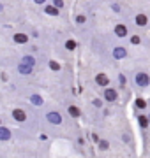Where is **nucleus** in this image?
<instances>
[{"label": "nucleus", "mask_w": 150, "mask_h": 158, "mask_svg": "<svg viewBox=\"0 0 150 158\" xmlns=\"http://www.w3.org/2000/svg\"><path fill=\"white\" fill-rule=\"evenodd\" d=\"M136 107L138 109H147V100H143V98H136Z\"/></svg>", "instance_id": "19"}, {"label": "nucleus", "mask_w": 150, "mask_h": 158, "mask_svg": "<svg viewBox=\"0 0 150 158\" xmlns=\"http://www.w3.org/2000/svg\"><path fill=\"white\" fill-rule=\"evenodd\" d=\"M35 4H37V6H42V4H46V0H34Z\"/></svg>", "instance_id": "26"}, {"label": "nucleus", "mask_w": 150, "mask_h": 158, "mask_svg": "<svg viewBox=\"0 0 150 158\" xmlns=\"http://www.w3.org/2000/svg\"><path fill=\"white\" fill-rule=\"evenodd\" d=\"M29 100L32 102L34 106H42V104H44V100H42V97H41V95H30Z\"/></svg>", "instance_id": "15"}, {"label": "nucleus", "mask_w": 150, "mask_h": 158, "mask_svg": "<svg viewBox=\"0 0 150 158\" xmlns=\"http://www.w3.org/2000/svg\"><path fill=\"white\" fill-rule=\"evenodd\" d=\"M12 39H14V42H16V44L23 46V44H27V42H29V35L23 34V32H16V34L12 35Z\"/></svg>", "instance_id": "7"}, {"label": "nucleus", "mask_w": 150, "mask_h": 158, "mask_svg": "<svg viewBox=\"0 0 150 158\" xmlns=\"http://www.w3.org/2000/svg\"><path fill=\"white\" fill-rule=\"evenodd\" d=\"M65 49L67 51H74L76 49V40H73V39L65 40Z\"/></svg>", "instance_id": "17"}, {"label": "nucleus", "mask_w": 150, "mask_h": 158, "mask_svg": "<svg viewBox=\"0 0 150 158\" xmlns=\"http://www.w3.org/2000/svg\"><path fill=\"white\" fill-rule=\"evenodd\" d=\"M111 9L115 12H120V6H118V4H111Z\"/></svg>", "instance_id": "25"}, {"label": "nucleus", "mask_w": 150, "mask_h": 158, "mask_svg": "<svg viewBox=\"0 0 150 158\" xmlns=\"http://www.w3.org/2000/svg\"><path fill=\"white\" fill-rule=\"evenodd\" d=\"M12 116H14L16 121H25V119H27V114H25V111H21V109H14V111H12Z\"/></svg>", "instance_id": "11"}, {"label": "nucleus", "mask_w": 150, "mask_h": 158, "mask_svg": "<svg viewBox=\"0 0 150 158\" xmlns=\"http://www.w3.org/2000/svg\"><path fill=\"white\" fill-rule=\"evenodd\" d=\"M50 69H51L53 72H58L60 70V63L55 62V60H50Z\"/></svg>", "instance_id": "20"}, {"label": "nucleus", "mask_w": 150, "mask_h": 158, "mask_svg": "<svg viewBox=\"0 0 150 158\" xmlns=\"http://www.w3.org/2000/svg\"><path fill=\"white\" fill-rule=\"evenodd\" d=\"M113 58L115 60H124V58H127V49L124 46H115L113 48Z\"/></svg>", "instance_id": "3"}, {"label": "nucleus", "mask_w": 150, "mask_h": 158, "mask_svg": "<svg viewBox=\"0 0 150 158\" xmlns=\"http://www.w3.org/2000/svg\"><path fill=\"white\" fill-rule=\"evenodd\" d=\"M2 11H4V6H2V4H0V12H2Z\"/></svg>", "instance_id": "27"}, {"label": "nucleus", "mask_w": 150, "mask_h": 158, "mask_svg": "<svg viewBox=\"0 0 150 158\" xmlns=\"http://www.w3.org/2000/svg\"><path fill=\"white\" fill-rule=\"evenodd\" d=\"M76 23H78V25H85V23H87V16H85V14H78V16H76Z\"/></svg>", "instance_id": "21"}, {"label": "nucleus", "mask_w": 150, "mask_h": 158, "mask_svg": "<svg viewBox=\"0 0 150 158\" xmlns=\"http://www.w3.org/2000/svg\"><path fill=\"white\" fill-rule=\"evenodd\" d=\"M104 98H106V102H115L118 98V93L115 88H104Z\"/></svg>", "instance_id": "6"}, {"label": "nucleus", "mask_w": 150, "mask_h": 158, "mask_svg": "<svg viewBox=\"0 0 150 158\" xmlns=\"http://www.w3.org/2000/svg\"><path fill=\"white\" fill-rule=\"evenodd\" d=\"M67 113H69L73 118H80V109L76 107V106H69V107H67Z\"/></svg>", "instance_id": "16"}, {"label": "nucleus", "mask_w": 150, "mask_h": 158, "mask_svg": "<svg viewBox=\"0 0 150 158\" xmlns=\"http://www.w3.org/2000/svg\"><path fill=\"white\" fill-rule=\"evenodd\" d=\"M9 139H11V130L0 127V141H9Z\"/></svg>", "instance_id": "12"}, {"label": "nucleus", "mask_w": 150, "mask_h": 158, "mask_svg": "<svg viewBox=\"0 0 150 158\" xmlns=\"http://www.w3.org/2000/svg\"><path fill=\"white\" fill-rule=\"evenodd\" d=\"M95 83H97L99 86H104V88H106V86L110 85V79H108L106 74H97V76H95Z\"/></svg>", "instance_id": "9"}, {"label": "nucleus", "mask_w": 150, "mask_h": 158, "mask_svg": "<svg viewBox=\"0 0 150 158\" xmlns=\"http://www.w3.org/2000/svg\"><path fill=\"white\" fill-rule=\"evenodd\" d=\"M113 32H115V35H117V37H120V39H124V37H127V35H129V28H127L124 23H118V25H115Z\"/></svg>", "instance_id": "2"}, {"label": "nucleus", "mask_w": 150, "mask_h": 158, "mask_svg": "<svg viewBox=\"0 0 150 158\" xmlns=\"http://www.w3.org/2000/svg\"><path fill=\"white\" fill-rule=\"evenodd\" d=\"M129 42H131L133 46H139V44H141V37H139V35H131Z\"/></svg>", "instance_id": "18"}, {"label": "nucleus", "mask_w": 150, "mask_h": 158, "mask_svg": "<svg viewBox=\"0 0 150 158\" xmlns=\"http://www.w3.org/2000/svg\"><path fill=\"white\" fill-rule=\"evenodd\" d=\"M46 118H48V121L53 123V125H60V123H62V114L58 113V111H51V113H48Z\"/></svg>", "instance_id": "5"}, {"label": "nucleus", "mask_w": 150, "mask_h": 158, "mask_svg": "<svg viewBox=\"0 0 150 158\" xmlns=\"http://www.w3.org/2000/svg\"><path fill=\"white\" fill-rule=\"evenodd\" d=\"M92 104L95 106V107H103V100H101V98H94Z\"/></svg>", "instance_id": "24"}, {"label": "nucleus", "mask_w": 150, "mask_h": 158, "mask_svg": "<svg viewBox=\"0 0 150 158\" xmlns=\"http://www.w3.org/2000/svg\"><path fill=\"white\" fill-rule=\"evenodd\" d=\"M108 148H110L108 141H99V149H108Z\"/></svg>", "instance_id": "22"}, {"label": "nucleus", "mask_w": 150, "mask_h": 158, "mask_svg": "<svg viewBox=\"0 0 150 158\" xmlns=\"http://www.w3.org/2000/svg\"><path fill=\"white\" fill-rule=\"evenodd\" d=\"M53 6L57 7V9H62L64 7V0H53Z\"/></svg>", "instance_id": "23"}, {"label": "nucleus", "mask_w": 150, "mask_h": 158, "mask_svg": "<svg viewBox=\"0 0 150 158\" xmlns=\"http://www.w3.org/2000/svg\"><path fill=\"white\" fill-rule=\"evenodd\" d=\"M138 123H139V127H141V128H147V127H148V116H145V114H139L138 116Z\"/></svg>", "instance_id": "14"}, {"label": "nucleus", "mask_w": 150, "mask_h": 158, "mask_svg": "<svg viewBox=\"0 0 150 158\" xmlns=\"http://www.w3.org/2000/svg\"><path fill=\"white\" fill-rule=\"evenodd\" d=\"M134 23H136V27H139V28H145L148 25V16L143 14V12H139V14L134 16Z\"/></svg>", "instance_id": "4"}, {"label": "nucleus", "mask_w": 150, "mask_h": 158, "mask_svg": "<svg viewBox=\"0 0 150 158\" xmlns=\"http://www.w3.org/2000/svg\"><path fill=\"white\" fill-rule=\"evenodd\" d=\"M18 72L21 74V76H30V74L34 72V67H29V65L20 63V65H18Z\"/></svg>", "instance_id": "10"}, {"label": "nucleus", "mask_w": 150, "mask_h": 158, "mask_svg": "<svg viewBox=\"0 0 150 158\" xmlns=\"http://www.w3.org/2000/svg\"><path fill=\"white\" fill-rule=\"evenodd\" d=\"M148 123H150V114H148Z\"/></svg>", "instance_id": "28"}, {"label": "nucleus", "mask_w": 150, "mask_h": 158, "mask_svg": "<svg viewBox=\"0 0 150 158\" xmlns=\"http://www.w3.org/2000/svg\"><path fill=\"white\" fill-rule=\"evenodd\" d=\"M44 12H46L48 16L58 18V14H60V9H57L53 4H46V6H44Z\"/></svg>", "instance_id": "8"}, {"label": "nucleus", "mask_w": 150, "mask_h": 158, "mask_svg": "<svg viewBox=\"0 0 150 158\" xmlns=\"http://www.w3.org/2000/svg\"><path fill=\"white\" fill-rule=\"evenodd\" d=\"M21 63H23V65H29V67H34L35 65V58L32 56V55H25V56L21 58Z\"/></svg>", "instance_id": "13"}, {"label": "nucleus", "mask_w": 150, "mask_h": 158, "mask_svg": "<svg viewBox=\"0 0 150 158\" xmlns=\"http://www.w3.org/2000/svg\"><path fill=\"white\" fill-rule=\"evenodd\" d=\"M134 81H136V85H138L139 88L150 86V76L147 72H138L136 76H134Z\"/></svg>", "instance_id": "1"}]
</instances>
